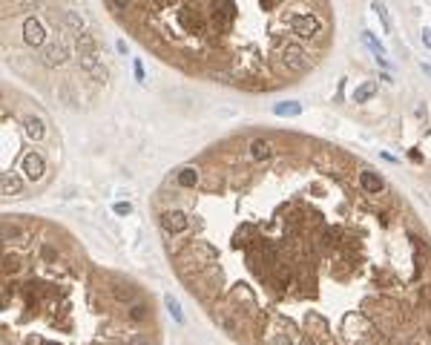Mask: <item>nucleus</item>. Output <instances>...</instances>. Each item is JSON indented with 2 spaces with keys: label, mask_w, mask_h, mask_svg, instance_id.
<instances>
[{
  "label": "nucleus",
  "mask_w": 431,
  "mask_h": 345,
  "mask_svg": "<svg viewBox=\"0 0 431 345\" xmlns=\"http://www.w3.org/2000/svg\"><path fill=\"white\" fill-rule=\"evenodd\" d=\"M132 69H135V78H138L141 84H144V80H147V72H144V64H141L138 58H135V60H132Z\"/></svg>",
  "instance_id": "nucleus-12"
},
{
  "label": "nucleus",
  "mask_w": 431,
  "mask_h": 345,
  "mask_svg": "<svg viewBox=\"0 0 431 345\" xmlns=\"http://www.w3.org/2000/svg\"><path fill=\"white\" fill-rule=\"evenodd\" d=\"M288 26H291V34L299 44L316 40V38L322 34V20H319L316 14H311V12H296V14H291Z\"/></svg>",
  "instance_id": "nucleus-2"
},
{
  "label": "nucleus",
  "mask_w": 431,
  "mask_h": 345,
  "mask_svg": "<svg viewBox=\"0 0 431 345\" xmlns=\"http://www.w3.org/2000/svg\"><path fill=\"white\" fill-rule=\"evenodd\" d=\"M26 6H46L49 0H23Z\"/></svg>",
  "instance_id": "nucleus-16"
},
{
  "label": "nucleus",
  "mask_w": 431,
  "mask_h": 345,
  "mask_svg": "<svg viewBox=\"0 0 431 345\" xmlns=\"http://www.w3.org/2000/svg\"><path fill=\"white\" fill-rule=\"evenodd\" d=\"M46 158L37 152V150H29V152H23L20 156V167L14 170V176H20L23 182H40L43 176H46Z\"/></svg>",
  "instance_id": "nucleus-3"
},
{
  "label": "nucleus",
  "mask_w": 431,
  "mask_h": 345,
  "mask_svg": "<svg viewBox=\"0 0 431 345\" xmlns=\"http://www.w3.org/2000/svg\"><path fill=\"white\" fill-rule=\"evenodd\" d=\"M164 302H167V308H170V314H173V320L181 325V322H184V314H181V305L175 302V296H173V294H167V296H164Z\"/></svg>",
  "instance_id": "nucleus-11"
},
{
  "label": "nucleus",
  "mask_w": 431,
  "mask_h": 345,
  "mask_svg": "<svg viewBox=\"0 0 431 345\" xmlns=\"http://www.w3.org/2000/svg\"><path fill=\"white\" fill-rule=\"evenodd\" d=\"M63 23H66V29H72V34H75V38H78L81 32H86V29H83V18L78 14V12H72V9L63 14Z\"/></svg>",
  "instance_id": "nucleus-7"
},
{
  "label": "nucleus",
  "mask_w": 431,
  "mask_h": 345,
  "mask_svg": "<svg viewBox=\"0 0 431 345\" xmlns=\"http://www.w3.org/2000/svg\"><path fill=\"white\" fill-rule=\"evenodd\" d=\"M374 95H377V84H374V80H365V84H360V86H357V92H354V101H357V104H365L368 98H374Z\"/></svg>",
  "instance_id": "nucleus-8"
},
{
  "label": "nucleus",
  "mask_w": 431,
  "mask_h": 345,
  "mask_svg": "<svg viewBox=\"0 0 431 345\" xmlns=\"http://www.w3.org/2000/svg\"><path fill=\"white\" fill-rule=\"evenodd\" d=\"M420 69H423V72H426V75H429V78H431V64H423V66H420Z\"/></svg>",
  "instance_id": "nucleus-17"
},
{
  "label": "nucleus",
  "mask_w": 431,
  "mask_h": 345,
  "mask_svg": "<svg viewBox=\"0 0 431 345\" xmlns=\"http://www.w3.org/2000/svg\"><path fill=\"white\" fill-rule=\"evenodd\" d=\"M273 112L282 115V118H293V115H299V112H302V104H296V101L276 104V106H273Z\"/></svg>",
  "instance_id": "nucleus-9"
},
{
  "label": "nucleus",
  "mask_w": 431,
  "mask_h": 345,
  "mask_svg": "<svg viewBox=\"0 0 431 345\" xmlns=\"http://www.w3.org/2000/svg\"><path fill=\"white\" fill-rule=\"evenodd\" d=\"M362 44H365V46H368V49L374 52V55H377V60H380L383 66L388 64V60H385V46L380 44V38H377L374 32H362Z\"/></svg>",
  "instance_id": "nucleus-6"
},
{
  "label": "nucleus",
  "mask_w": 431,
  "mask_h": 345,
  "mask_svg": "<svg viewBox=\"0 0 431 345\" xmlns=\"http://www.w3.org/2000/svg\"><path fill=\"white\" fill-rule=\"evenodd\" d=\"M49 276L29 268L17 244L3 253V345H161L132 320L141 290L115 274L69 262L55 242H37Z\"/></svg>",
  "instance_id": "nucleus-1"
},
{
  "label": "nucleus",
  "mask_w": 431,
  "mask_h": 345,
  "mask_svg": "<svg viewBox=\"0 0 431 345\" xmlns=\"http://www.w3.org/2000/svg\"><path fill=\"white\" fill-rule=\"evenodd\" d=\"M109 3L115 12H129V6H132V0H109Z\"/></svg>",
  "instance_id": "nucleus-13"
},
{
  "label": "nucleus",
  "mask_w": 431,
  "mask_h": 345,
  "mask_svg": "<svg viewBox=\"0 0 431 345\" xmlns=\"http://www.w3.org/2000/svg\"><path fill=\"white\" fill-rule=\"evenodd\" d=\"M423 44L431 49V29H423Z\"/></svg>",
  "instance_id": "nucleus-15"
},
{
  "label": "nucleus",
  "mask_w": 431,
  "mask_h": 345,
  "mask_svg": "<svg viewBox=\"0 0 431 345\" xmlns=\"http://www.w3.org/2000/svg\"><path fill=\"white\" fill-rule=\"evenodd\" d=\"M371 9L377 12V18H380V23H383L385 34H391V18H388V9H385L380 0H374V3H371Z\"/></svg>",
  "instance_id": "nucleus-10"
},
{
  "label": "nucleus",
  "mask_w": 431,
  "mask_h": 345,
  "mask_svg": "<svg viewBox=\"0 0 431 345\" xmlns=\"http://www.w3.org/2000/svg\"><path fill=\"white\" fill-rule=\"evenodd\" d=\"M360 187L365 190V193H371V196L388 193V184H385V178L380 176V172H374V170H362L360 172Z\"/></svg>",
  "instance_id": "nucleus-5"
},
{
  "label": "nucleus",
  "mask_w": 431,
  "mask_h": 345,
  "mask_svg": "<svg viewBox=\"0 0 431 345\" xmlns=\"http://www.w3.org/2000/svg\"><path fill=\"white\" fill-rule=\"evenodd\" d=\"M158 3H161V6H173L175 0H158Z\"/></svg>",
  "instance_id": "nucleus-18"
},
{
  "label": "nucleus",
  "mask_w": 431,
  "mask_h": 345,
  "mask_svg": "<svg viewBox=\"0 0 431 345\" xmlns=\"http://www.w3.org/2000/svg\"><path fill=\"white\" fill-rule=\"evenodd\" d=\"M115 213H118V216H129V213H132V204L121 202V204H115Z\"/></svg>",
  "instance_id": "nucleus-14"
},
{
  "label": "nucleus",
  "mask_w": 431,
  "mask_h": 345,
  "mask_svg": "<svg viewBox=\"0 0 431 345\" xmlns=\"http://www.w3.org/2000/svg\"><path fill=\"white\" fill-rule=\"evenodd\" d=\"M23 40H26V46H35V49H40V46L46 44V29H43V23L37 20V18H26Z\"/></svg>",
  "instance_id": "nucleus-4"
}]
</instances>
